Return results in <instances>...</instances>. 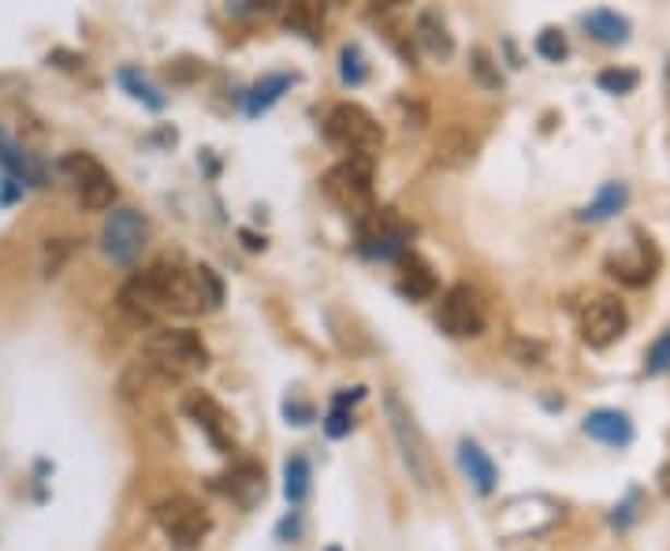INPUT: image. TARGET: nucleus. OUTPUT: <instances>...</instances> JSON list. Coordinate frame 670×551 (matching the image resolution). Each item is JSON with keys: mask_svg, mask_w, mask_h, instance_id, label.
Masks as SVG:
<instances>
[{"mask_svg": "<svg viewBox=\"0 0 670 551\" xmlns=\"http://www.w3.org/2000/svg\"><path fill=\"white\" fill-rule=\"evenodd\" d=\"M414 31H418V41H421V49L429 52L432 60H451L455 57V38H451V31H447V20H443L440 12H421L418 15V23H414Z\"/></svg>", "mask_w": 670, "mask_h": 551, "instance_id": "20", "label": "nucleus"}, {"mask_svg": "<svg viewBox=\"0 0 670 551\" xmlns=\"http://www.w3.org/2000/svg\"><path fill=\"white\" fill-rule=\"evenodd\" d=\"M291 86H295V75H284V71H279V75H265V79H261V83L247 94V105H242V108H247V116L268 112V108H273Z\"/></svg>", "mask_w": 670, "mask_h": 551, "instance_id": "24", "label": "nucleus"}, {"mask_svg": "<svg viewBox=\"0 0 670 551\" xmlns=\"http://www.w3.org/2000/svg\"><path fill=\"white\" fill-rule=\"evenodd\" d=\"M440 328L455 339H474L484 332V302L474 287L455 284L440 302Z\"/></svg>", "mask_w": 670, "mask_h": 551, "instance_id": "11", "label": "nucleus"}, {"mask_svg": "<svg viewBox=\"0 0 670 551\" xmlns=\"http://www.w3.org/2000/svg\"><path fill=\"white\" fill-rule=\"evenodd\" d=\"M284 414H287V418H291L295 424H310V421H313V410H310L306 403H291V399H287V403H284Z\"/></svg>", "mask_w": 670, "mask_h": 551, "instance_id": "35", "label": "nucleus"}, {"mask_svg": "<svg viewBox=\"0 0 670 551\" xmlns=\"http://www.w3.org/2000/svg\"><path fill=\"white\" fill-rule=\"evenodd\" d=\"M469 60H474V75H477V83L488 86V89H500L503 86V75H500V64L492 60V52L488 49H474L469 52Z\"/></svg>", "mask_w": 670, "mask_h": 551, "instance_id": "30", "label": "nucleus"}, {"mask_svg": "<svg viewBox=\"0 0 670 551\" xmlns=\"http://www.w3.org/2000/svg\"><path fill=\"white\" fill-rule=\"evenodd\" d=\"M146 366L157 369L165 381H183L190 373H202L210 366V350L198 332L190 328H157L142 343Z\"/></svg>", "mask_w": 670, "mask_h": 551, "instance_id": "1", "label": "nucleus"}, {"mask_svg": "<svg viewBox=\"0 0 670 551\" xmlns=\"http://www.w3.org/2000/svg\"><path fill=\"white\" fill-rule=\"evenodd\" d=\"M146 235H149V224L146 216L139 209H112L101 228V247H105V257L112 261V265H134L142 254V247H146Z\"/></svg>", "mask_w": 670, "mask_h": 551, "instance_id": "8", "label": "nucleus"}, {"mask_svg": "<svg viewBox=\"0 0 670 551\" xmlns=\"http://www.w3.org/2000/svg\"><path fill=\"white\" fill-rule=\"evenodd\" d=\"M298 529H302V518H298V514H295V522L287 518L284 526H279V537H287V532H291V537H298Z\"/></svg>", "mask_w": 670, "mask_h": 551, "instance_id": "38", "label": "nucleus"}, {"mask_svg": "<svg viewBox=\"0 0 670 551\" xmlns=\"http://www.w3.org/2000/svg\"><path fill=\"white\" fill-rule=\"evenodd\" d=\"M183 406H187L190 421H194L198 429H202L205 436L213 440V447H220V451H235L231 418H228V414H224V406L216 403L213 395H205V392H190Z\"/></svg>", "mask_w": 670, "mask_h": 551, "instance_id": "14", "label": "nucleus"}, {"mask_svg": "<svg viewBox=\"0 0 670 551\" xmlns=\"http://www.w3.org/2000/svg\"><path fill=\"white\" fill-rule=\"evenodd\" d=\"M120 86L131 89V97H134V101H142L146 108H153V112H160V108H165V94H160V89L153 86L149 79L142 75V71L123 68V71H120Z\"/></svg>", "mask_w": 670, "mask_h": 551, "instance_id": "26", "label": "nucleus"}, {"mask_svg": "<svg viewBox=\"0 0 670 551\" xmlns=\"http://www.w3.org/2000/svg\"><path fill=\"white\" fill-rule=\"evenodd\" d=\"M120 310L127 313V318H134V321H160V318H168V310H165V298H160L157 291V284H153V276H149V268L146 273H139V276H131L127 284L120 287Z\"/></svg>", "mask_w": 670, "mask_h": 551, "instance_id": "13", "label": "nucleus"}, {"mask_svg": "<svg viewBox=\"0 0 670 551\" xmlns=\"http://www.w3.org/2000/svg\"><path fill=\"white\" fill-rule=\"evenodd\" d=\"M626 202H630V187L614 179V183H603V187H600V194H596L593 202H588L585 209L577 213V220H585V224H603V220H611L614 213L626 209Z\"/></svg>", "mask_w": 670, "mask_h": 551, "instance_id": "22", "label": "nucleus"}, {"mask_svg": "<svg viewBox=\"0 0 670 551\" xmlns=\"http://www.w3.org/2000/svg\"><path fill=\"white\" fill-rule=\"evenodd\" d=\"M474 157H477V134H469V128L451 123V128L440 131L436 149H432V160H436L440 168L458 171V168H466Z\"/></svg>", "mask_w": 670, "mask_h": 551, "instance_id": "15", "label": "nucleus"}, {"mask_svg": "<svg viewBox=\"0 0 670 551\" xmlns=\"http://www.w3.org/2000/svg\"><path fill=\"white\" fill-rule=\"evenodd\" d=\"M458 466L481 495L492 492L495 481H500V469H495V463L488 458V451L481 444H474V440H462L458 444Z\"/></svg>", "mask_w": 670, "mask_h": 551, "instance_id": "18", "label": "nucleus"}, {"mask_svg": "<svg viewBox=\"0 0 670 551\" xmlns=\"http://www.w3.org/2000/svg\"><path fill=\"white\" fill-rule=\"evenodd\" d=\"M153 518H157L160 532H165L168 544L176 551L202 548V540L210 537V529H213V522H210V514L202 511V503H194L183 492L160 500L157 507H153Z\"/></svg>", "mask_w": 670, "mask_h": 551, "instance_id": "5", "label": "nucleus"}, {"mask_svg": "<svg viewBox=\"0 0 670 551\" xmlns=\"http://www.w3.org/2000/svg\"><path fill=\"white\" fill-rule=\"evenodd\" d=\"M324 551H343V548H324Z\"/></svg>", "mask_w": 670, "mask_h": 551, "instance_id": "40", "label": "nucleus"}, {"mask_svg": "<svg viewBox=\"0 0 670 551\" xmlns=\"http://www.w3.org/2000/svg\"><path fill=\"white\" fill-rule=\"evenodd\" d=\"M585 31L593 34L600 45H626L630 41V20L619 12H611V8H596V12L585 15Z\"/></svg>", "mask_w": 670, "mask_h": 551, "instance_id": "23", "label": "nucleus"}, {"mask_svg": "<svg viewBox=\"0 0 670 551\" xmlns=\"http://www.w3.org/2000/svg\"><path fill=\"white\" fill-rule=\"evenodd\" d=\"M321 20H324V8L313 4V0H302V4H291L284 23H287V31H298L310 41H321Z\"/></svg>", "mask_w": 670, "mask_h": 551, "instance_id": "25", "label": "nucleus"}, {"mask_svg": "<svg viewBox=\"0 0 670 551\" xmlns=\"http://www.w3.org/2000/svg\"><path fill=\"white\" fill-rule=\"evenodd\" d=\"M60 171L68 176V183L75 187L79 202H83L86 209H94V213L112 209L116 179L108 176V168L97 157H89V153H68V157L60 160Z\"/></svg>", "mask_w": 670, "mask_h": 551, "instance_id": "7", "label": "nucleus"}, {"mask_svg": "<svg viewBox=\"0 0 670 551\" xmlns=\"http://www.w3.org/2000/svg\"><path fill=\"white\" fill-rule=\"evenodd\" d=\"M153 284H157L160 298H165V310L168 313H202L210 310L202 298V287H198V273L194 268H183V265H168V261H160V265L149 268Z\"/></svg>", "mask_w": 670, "mask_h": 551, "instance_id": "10", "label": "nucleus"}, {"mask_svg": "<svg viewBox=\"0 0 670 551\" xmlns=\"http://www.w3.org/2000/svg\"><path fill=\"white\" fill-rule=\"evenodd\" d=\"M324 194L339 205L343 213H350L361 220L366 213H373V157H343L339 165L328 168L324 176Z\"/></svg>", "mask_w": 670, "mask_h": 551, "instance_id": "4", "label": "nucleus"}, {"mask_svg": "<svg viewBox=\"0 0 670 551\" xmlns=\"http://www.w3.org/2000/svg\"><path fill=\"white\" fill-rule=\"evenodd\" d=\"M224 481H228L224 484V492H228L242 511L258 507V500L265 495V469H261L258 463H239Z\"/></svg>", "mask_w": 670, "mask_h": 551, "instance_id": "17", "label": "nucleus"}, {"mask_svg": "<svg viewBox=\"0 0 670 551\" xmlns=\"http://www.w3.org/2000/svg\"><path fill=\"white\" fill-rule=\"evenodd\" d=\"M537 52L545 60H551V64H559V60L570 57V45L563 38V31H555V26H548V31L537 34Z\"/></svg>", "mask_w": 670, "mask_h": 551, "instance_id": "31", "label": "nucleus"}, {"mask_svg": "<svg viewBox=\"0 0 670 551\" xmlns=\"http://www.w3.org/2000/svg\"><path fill=\"white\" fill-rule=\"evenodd\" d=\"M645 369L651 376H663L667 369H670V328L659 336L656 343L648 347V355H645Z\"/></svg>", "mask_w": 670, "mask_h": 551, "instance_id": "32", "label": "nucleus"}, {"mask_svg": "<svg viewBox=\"0 0 670 551\" xmlns=\"http://www.w3.org/2000/svg\"><path fill=\"white\" fill-rule=\"evenodd\" d=\"M0 165L8 168V176L12 179H20V183L26 187H45V165L38 157H34V153H26V149H20L15 146L12 139H8L4 131H0Z\"/></svg>", "mask_w": 670, "mask_h": 551, "instance_id": "19", "label": "nucleus"}, {"mask_svg": "<svg viewBox=\"0 0 670 551\" xmlns=\"http://www.w3.org/2000/svg\"><path fill=\"white\" fill-rule=\"evenodd\" d=\"M339 75L347 86H361L369 79V68H366V57H361L358 45H343L339 52Z\"/></svg>", "mask_w": 670, "mask_h": 551, "instance_id": "29", "label": "nucleus"}, {"mask_svg": "<svg viewBox=\"0 0 670 551\" xmlns=\"http://www.w3.org/2000/svg\"><path fill=\"white\" fill-rule=\"evenodd\" d=\"M358 250L373 261H403L406 250V224L392 209H373L358 220Z\"/></svg>", "mask_w": 670, "mask_h": 551, "instance_id": "9", "label": "nucleus"}, {"mask_svg": "<svg viewBox=\"0 0 670 551\" xmlns=\"http://www.w3.org/2000/svg\"><path fill=\"white\" fill-rule=\"evenodd\" d=\"M585 436L608 447H630L633 444V421L622 410H593L585 418Z\"/></svg>", "mask_w": 670, "mask_h": 551, "instance_id": "16", "label": "nucleus"}, {"mask_svg": "<svg viewBox=\"0 0 670 551\" xmlns=\"http://www.w3.org/2000/svg\"><path fill=\"white\" fill-rule=\"evenodd\" d=\"M366 395V387H350V392H339L335 395V406H347V403H358Z\"/></svg>", "mask_w": 670, "mask_h": 551, "instance_id": "37", "label": "nucleus"}, {"mask_svg": "<svg viewBox=\"0 0 670 551\" xmlns=\"http://www.w3.org/2000/svg\"><path fill=\"white\" fill-rule=\"evenodd\" d=\"M633 254H622V257H611L608 261V273L619 279V284L626 287H645L656 279L659 265H663V257H659V247L648 239L645 231H633Z\"/></svg>", "mask_w": 670, "mask_h": 551, "instance_id": "12", "label": "nucleus"}, {"mask_svg": "<svg viewBox=\"0 0 670 551\" xmlns=\"http://www.w3.org/2000/svg\"><path fill=\"white\" fill-rule=\"evenodd\" d=\"M324 139L332 146L347 149L350 157H376L384 149V128H380L369 108L355 101H343L332 108L328 120H324Z\"/></svg>", "mask_w": 670, "mask_h": 551, "instance_id": "3", "label": "nucleus"}, {"mask_svg": "<svg viewBox=\"0 0 670 551\" xmlns=\"http://www.w3.org/2000/svg\"><path fill=\"white\" fill-rule=\"evenodd\" d=\"M626 328H630V313L614 295L588 298L582 306V313H577V336H582L585 347H593V350H603V347H611V343H619L626 336Z\"/></svg>", "mask_w": 670, "mask_h": 551, "instance_id": "6", "label": "nucleus"}, {"mask_svg": "<svg viewBox=\"0 0 670 551\" xmlns=\"http://www.w3.org/2000/svg\"><path fill=\"white\" fill-rule=\"evenodd\" d=\"M310 481H313L310 463H306L302 455L287 458V466H284V495H287V500H291V503H302L306 495H310Z\"/></svg>", "mask_w": 670, "mask_h": 551, "instance_id": "27", "label": "nucleus"}, {"mask_svg": "<svg viewBox=\"0 0 670 551\" xmlns=\"http://www.w3.org/2000/svg\"><path fill=\"white\" fill-rule=\"evenodd\" d=\"M514 350L525 358V366H540V358H545V347H540V343H529V347H525V343H514Z\"/></svg>", "mask_w": 670, "mask_h": 551, "instance_id": "36", "label": "nucleus"}, {"mask_svg": "<svg viewBox=\"0 0 670 551\" xmlns=\"http://www.w3.org/2000/svg\"><path fill=\"white\" fill-rule=\"evenodd\" d=\"M194 273H198V287H202L205 306H210V310H216V306L224 302V284L216 279V273H213L210 265H198Z\"/></svg>", "mask_w": 670, "mask_h": 551, "instance_id": "33", "label": "nucleus"}, {"mask_svg": "<svg viewBox=\"0 0 670 551\" xmlns=\"http://www.w3.org/2000/svg\"><path fill=\"white\" fill-rule=\"evenodd\" d=\"M350 429H355V414H347L343 406H335V410L328 414V421H324V432H328L332 440H343Z\"/></svg>", "mask_w": 670, "mask_h": 551, "instance_id": "34", "label": "nucleus"}, {"mask_svg": "<svg viewBox=\"0 0 670 551\" xmlns=\"http://www.w3.org/2000/svg\"><path fill=\"white\" fill-rule=\"evenodd\" d=\"M659 492H663L667 500H670V463H667L663 469H659Z\"/></svg>", "mask_w": 670, "mask_h": 551, "instance_id": "39", "label": "nucleus"}, {"mask_svg": "<svg viewBox=\"0 0 670 551\" xmlns=\"http://www.w3.org/2000/svg\"><path fill=\"white\" fill-rule=\"evenodd\" d=\"M384 414H387V424H392V436L398 444V455H403V466L410 474V481L429 492L432 481H436V463H432V451H429V440H424L418 418L410 414V406L403 403L398 392H387L384 395Z\"/></svg>", "mask_w": 670, "mask_h": 551, "instance_id": "2", "label": "nucleus"}, {"mask_svg": "<svg viewBox=\"0 0 670 551\" xmlns=\"http://www.w3.org/2000/svg\"><path fill=\"white\" fill-rule=\"evenodd\" d=\"M398 295L410 298V302H424V298L436 295V276L424 265V257L406 254L403 257V276H398Z\"/></svg>", "mask_w": 670, "mask_h": 551, "instance_id": "21", "label": "nucleus"}, {"mask_svg": "<svg viewBox=\"0 0 670 551\" xmlns=\"http://www.w3.org/2000/svg\"><path fill=\"white\" fill-rule=\"evenodd\" d=\"M596 86L603 89V94H633V89L641 86V75L633 68H603L600 75H596Z\"/></svg>", "mask_w": 670, "mask_h": 551, "instance_id": "28", "label": "nucleus"}]
</instances>
